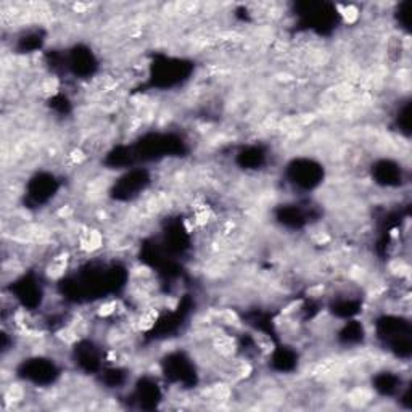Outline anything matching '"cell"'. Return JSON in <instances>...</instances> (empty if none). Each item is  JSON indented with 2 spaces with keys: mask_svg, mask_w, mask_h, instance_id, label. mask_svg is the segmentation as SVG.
Returning <instances> with one entry per match:
<instances>
[{
  "mask_svg": "<svg viewBox=\"0 0 412 412\" xmlns=\"http://www.w3.org/2000/svg\"><path fill=\"white\" fill-rule=\"evenodd\" d=\"M348 399H349V403L353 404V406L361 407V406H364L366 403H369V401L372 399V396H370V391L369 390L358 387V388H354L353 391H351Z\"/></svg>",
  "mask_w": 412,
  "mask_h": 412,
  "instance_id": "obj_1",
  "label": "cell"
},
{
  "mask_svg": "<svg viewBox=\"0 0 412 412\" xmlns=\"http://www.w3.org/2000/svg\"><path fill=\"white\" fill-rule=\"evenodd\" d=\"M340 10V15L343 16L345 19V23L346 24H354L358 19H359V8L356 5H345V7H338Z\"/></svg>",
  "mask_w": 412,
  "mask_h": 412,
  "instance_id": "obj_2",
  "label": "cell"
}]
</instances>
